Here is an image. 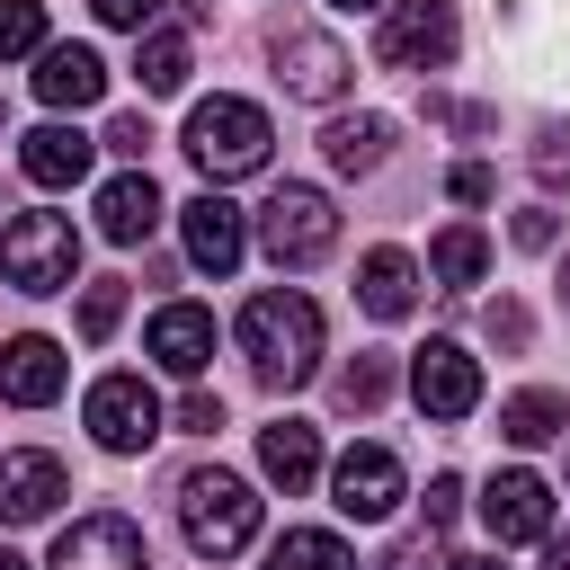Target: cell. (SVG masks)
<instances>
[{
    "label": "cell",
    "mask_w": 570,
    "mask_h": 570,
    "mask_svg": "<svg viewBox=\"0 0 570 570\" xmlns=\"http://www.w3.org/2000/svg\"><path fill=\"white\" fill-rule=\"evenodd\" d=\"M240 356H249V374H258L267 392H303V383L321 374V303L294 294V285L249 294V312H240Z\"/></svg>",
    "instance_id": "1"
},
{
    "label": "cell",
    "mask_w": 570,
    "mask_h": 570,
    "mask_svg": "<svg viewBox=\"0 0 570 570\" xmlns=\"http://www.w3.org/2000/svg\"><path fill=\"white\" fill-rule=\"evenodd\" d=\"M178 525H187V543L205 552V561H232V552H249V534H258V490L240 481V472H187L178 481Z\"/></svg>",
    "instance_id": "2"
},
{
    "label": "cell",
    "mask_w": 570,
    "mask_h": 570,
    "mask_svg": "<svg viewBox=\"0 0 570 570\" xmlns=\"http://www.w3.org/2000/svg\"><path fill=\"white\" fill-rule=\"evenodd\" d=\"M267 116L249 107V98H205V107H187V160L223 187V178H249V169H267Z\"/></svg>",
    "instance_id": "3"
},
{
    "label": "cell",
    "mask_w": 570,
    "mask_h": 570,
    "mask_svg": "<svg viewBox=\"0 0 570 570\" xmlns=\"http://www.w3.org/2000/svg\"><path fill=\"white\" fill-rule=\"evenodd\" d=\"M71 267H80V232H71V214H18V223L0 232V276H9L18 294H62Z\"/></svg>",
    "instance_id": "4"
},
{
    "label": "cell",
    "mask_w": 570,
    "mask_h": 570,
    "mask_svg": "<svg viewBox=\"0 0 570 570\" xmlns=\"http://www.w3.org/2000/svg\"><path fill=\"white\" fill-rule=\"evenodd\" d=\"M330 240H338V214H330L321 187L285 178V187L258 205V249H267L276 267H312V258H330Z\"/></svg>",
    "instance_id": "5"
},
{
    "label": "cell",
    "mask_w": 570,
    "mask_h": 570,
    "mask_svg": "<svg viewBox=\"0 0 570 570\" xmlns=\"http://www.w3.org/2000/svg\"><path fill=\"white\" fill-rule=\"evenodd\" d=\"M454 45H463L454 0H392V9H383V36H374V53H383L392 71H445Z\"/></svg>",
    "instance_id": "6"
},
{
    "label": "cell",
    "mask_w": 570,
    "mask_h": 570,
    "mask_svg": "<svg viewBox=\"0 0 570 570\" xmlns=\"http://www.w3.org/2000/svg\"><path fill=\"white\" fill-rule=\"evenodd\" d=\"M267 53H276V80H285V98H312V107H330V98L347 89V53H338L321 27H303V18H276V27H267Z\"/></svg>",
    "instance_id": "7"
},
{
    "label": "cell",
    "mask_w": 570,
    "mask_h": 570,
    "mask_svg": "<svg viewBox=\"0 0 570 570\" xmlns=\"http://www.w3.org/2000/svg\"><path fill=\"white\" fill-rule=\"evenodd\" d=\"M89 436H98L107 454H142V445L160 436L151 383H142V374H98V383H89Z\"/></svg>",
    "instance_id": "8"
},
{
    "label": "cell",
    "mask_w": 570,
    "mask_h": 570,
    "mask_svg": "<svg viewBox=\"0 0 570 570\" xmlns=\"http://www.w3.org/2000/svg\"><path fill=\"white\" fill-rule=\"evenodd\" d=\"M410 401H419L428 419H472V410H481V365H472L454 338H428V347L410 356Z\"/></svg>",
    "instance_id": "9"
},
{
    "label": "cell",
    "mask_w": 570,
    "mask_h": 570,
    "mask_svg": "<svg viewBox=\"0 0 570 570\" xmlns=\"http://www.w3.org/2000/svg\"><path fill=\"white\" fill-rule=\"evenodd\" d=\"M330 499H338V517L383 525V517L401 508V454H392V445H347L338 472H330Z\"/></svg>",
    "instance_id": "10"
},
{
    "label": "cell",
    "mask_w": 570,
    "mask_h": 570,
    "mask_svg": "<svg viewBox=\"0 0 570 570\" xmlns=\"http://www.w3.org/2000/svg\"><path fill=\"white\" fill-rule=\"evenodd\" d=\"M53 570H151V552H142V525H134V517L98 508V517L62 525V543H53Z\"/></svg>",
    "instance_id": "11"
},
{
    "label": "cell",
    "mask_w": 570,
    "mask_h": 570,
    "mask_svg": "<svg viewBox=\"0 0 570 570\" xmlns=\"http://www.w3.org/2000/svg\"><path fill=\"white\" fill-rule=\"evenodd\" d=\"M481 525H490V543H543L552 534V481L543 472H499L481 490Z\"/></svg>",
    "instance_id": "12"
},
{
    "label": "cell",
    "mask_w": 570,
    "mask_h": 570,
    "mask_svg": "<svg viewBox=\"0 0 570 570\" xmlns=\"http://www.w3.org/2000/svg\"><path fill=\"white\" fill-rule=\"evenodd\" d=\"M178 232H187V258L205 267V276H232L240 267V249H249V223H240V205L232 196H196V205H178Z\"/></svg>",
    "instance_id": "13"
},
{
    "label": "cell",
    "mask_w": 570,
    "mask_h": 570,
    "mask_svg": "<svg viewBox=\"0 0 570 570\" xmlns=\"http://www.w3.org/2000/svg\"><path fill=\"white\" fill-rule=\"evenodd\" d=\"M62 463L53 454H0V525H36L62 508Z\"/></svg>",
    "instance_id": "14"
},
{
    "label": "cell",
    "mask_w": 570,
    "mask_h": 570,
    "mask_svg": "<svg viewBox=\"0 0 570 570\" xmlns=\"http://www.w3.org/2000/svg\"><path fill=\"white\" fill-rule=\"evenodd\" d=\"M36 98L45 107H98L107 98V62L89 45H45L36 53Z\"/></svg>",
    "instance_id": "15"
},
{
    "label": "cell",
    "mask_w": 570,
    "mask_h": 570,
    "mask_svg": "<svg viewBox=\"0 0 570 570\" xmlns=\"http://www.w3.org/2000/svg\"><path fill=\"white\" fill-rule=\"evenodd\" d=\"M151 356L187 383V374H205V356H214V312L205 303H160L151 312Z\"/></svg>",
    "instance_id": "16"
},
{
    "label": "cell",
    "mask_w": 570,
    "mask_h": 570,
    "mask_svg": "<svg viewBox=\"0 0 570 570\" xmlns=\"http://www.w3.org/2000/svg\"><path fill=\"white\" fill-rule=\"evenodd\" d=\"M53 392H62V347H53V338H36V330H27V338H9V347H0V401L45 410Z\"/></svg>",
    "instance_id": "17"
},
{
    "label": "cell",
    "mask_w": 570,
    "mask_h": 570,
    "mask_svg": "<svg viewBox=\"0 0 570 570\" xmlns=\"http://www.w3.org/2000/svg\"><path fill=\"white\" fill-rule=\"evenodd\" d=\"M89 134H71V125H36L27 142H18V169L36 178V187H80L89 178Z\"/></svg>",
    "instance_id": "18"
},
{
    "label": "cell",
    "mask_w": 570,
    "mask_h": 570,
    "mask_svg": "<svg viewBox=\"0 0 570 570\" xmlns=\"http://www.w3.org/2000/svg\"><path fill=\"white\" fill-rule=\"evenodd\" d=\"M151 223H160V187H151V169H125V178H107L98 187V232L107 240H151Z\"/></svg>",
    "instance_id": "19"
},
{
    "label": "cell",
    "mask_w": 570,
    "mask_h": 570,
    "mask_svg": "<svg viewBox=\"0 0 570 570\" xmlns=\"http://www.w3.org/2000/svg\"><path fill=\"white\" fill-rule=\"evenodd\" d=\"M356 303H365L374 321H401V312L419 303V267H410V249H365V267H356Z\"/></svg>",
    "instance_id": "20"
},
{
    "label": "cell",
    "mask_w": 570,
    "mask_h": 570,
    "mask_svg": "<svg viewBox=\"0 0 570 570\" xmlns=\"http://www.w3.org/2000/svg\"><path fill=\"white\" fill-rule=\"evenodd\" d=\"M258 472H267V481L294 499V490L321 472V436H312L303 419H276V428H258Z\"/></svg>",
    "instance_id": "21"
},
{
    "label": "cell",
    "mask_w": 570,
    "mask_h": 570,
    "mask_svg": "<svg viewBox=\"0 0 570 570\" xmlns=\"http://www.w3.org/2000/svg\"><path fill=\"white\" fill-rule=\"evenodd\" d=\"M187 71H196L187 27H142V45H134V80H142V98H178Z\"/></svg>",
    "instance_id": "22"
},
{
    "label": "cell",
    "mask_w": 570,
    "mask_h": 570,
    "mask_svg": "<svg viewBox=\"0 0 570 570\" xmlns=\"http://www.w3.org/2000/svg\"><path fill=\"white\" fill-rule=\"evenodd\" d=\"M321 151H330V169H338V178H365V169H383L392 125H383V116H338V125L321 134Z\"/></svg>",
    "instance_id": "23"
},
{
    "label": "cell",
    "mask_w": 570,
    "mask_h": 570,
    "mask_svg": "<svg viewBox=\"0 0 570 570\" xmlns=\"http://www.w3.org/2000/svg\"><path fill=\"white\" fill-rule=\"evenodd\" d=\"M570 428V401L561 392H517V401H499V436L508 445H552Z\"/></svg>",
    "instance_id": "24"
},
{
    "label": "cell",
    "mask_w": 570,
    "mask_h": 570,
    "mask_svg": "<svg viewBox=\"0 0 570 570\" xmlns=\"http://www.w3.org/2000/svg\"><path fill=\"white\" fill-rule=\"evenodd\" d=\"M481 267H490V240H481L472 223L436 232V249H428V276H436V285H454V294H463V285H481Z\"/></svg>",
    "instance_id": "25"
},
{
    "label": "cell",
    "mask_w": 570,
    "mask_h": 570,
    "mask_svg": "<svg viewBox=\"0 0 570 570\" xmlns=\"http://www.w3.org/2000/svg\"><path fill=\"white\" fill-rule=\"evenodd\" d=\"M383 401H392V356L356 347V356L338 365V410H383Z\"/></svg>",
    "instance_id": "26"
},
{
    "label": "cell",
    "mask_w": 570,
    "mask_h": 570,
    "mask_svg": "<svg viewBox=\"0 0 570 570\" xmlns=\"http://www.w3.org/2000/svg\"><path fill=\"white\" fill-rule=\"evenodd\" d=\"M267 570H356V561H347V543H338V534H321V525H294V534L267 552Z\"/></svg>",
    "instance_id": "27"
},
{
    "label": "cell",
    "mask_w": 570,
    "mask_h": 570,
    "mask_svg": "<svg viewBox=\"0 0 570 570\" xmlns=\"http://www.w3.org/2000/svg\"><path fill=\"white\" fill-rule=\"evenodd\" d=\"M116 321H125V276H98V285L80 294V338L98 347V338H116Z\"/></svg>",
    "instance_id": "28"
},
{
    "label": "cell",
    "mask_w": 570,
    "mask_h": 570,
    "mask_svg": "<svg viewBox=\"0 0 570 570\" xmlns=\"http://www.w3.org/2000/svg\"><path fill=\"white\" fill-rule=\"evenodd\" d=\"M9 53H45V9L36 0H0V62Z\"/></svg>",
    "instance_id": "29"
},
{
    "label": "cell",
    "mask_w": 570,
    "mask_h": 570,
    "mask_svg": "<svg viewBox=\"0 0 570 570\" xmlns=\"http://www.w3.org/2000/svg\"><path fill=\"white\" fill-rule=\"evenodd\" d=\"M534 178L543 187H570V125H543L534 134Z\"/></svg>",
    "instance_id": "30"
},
{
    "label": "cell",
    "mask_w": 570,
    "mask_h": 570,
    "mask_svg": "<svg viewBox=\"0 0 570 570\" xmlns=\"http://www.w3.org/2000/svg\"><path fill=\"white\" fill-rule=\"evenodd\" d=\"M481 321H490V338H499V347H525V330H534V321H525V303H508V294H499Z\"/></svg>",
    "instance_id": "31"
},
{
    "label": "cell",
    "mask_w": 570,
    "mask_h": 570,
    "mask_svg": "<svg viewBox=\"0 0 570 570\" xmlns=\"http://www.w3.org/2000/svg\"><path fill=\"white\" fill-rule=\"evenodd\" d=\"M89 9H98V27H134V36L160 18V0H89Z\"/></svg>",
    "instance_id": "32"
},
{
    "label": "cell",
    "mask_w": 570,
    "mask_h": 570,
    "mask_svg": "<svg viewBox=\"0 0 570 570\" xmlns=\"http://www.w3.org/2000/svg\"><path fill=\"white\" fill-rule=\"evenodd\" d=\"M552 240H561L552 205H525V214H517V249H552Z\"/></svg>",
    "instance_id": "33"
},
{
    "label": "cell",
    "mask_w": 570,
    "mask_h": 570,
    "mask_svg": "<svg viewBox=\"0 0 570 570\" xmlns=\"http://www.w3.org/2000/svg\"><path fill=\"white\" fill-rule=\"evenodd\" d=\"M178 428H187V436H214V428H223V401H214V392H187V401H178Z\"/></svg>",
    "instance_id": "34"
},
{
    "label": "cell",
    "mask_w": 570,
    "mask_h": 570,
    "mask_svg": "<svg viewBox=\"0 0 570 570\" xmlns=\"http://www.w3.org/2000/svg\"><path fill=\"white\" fill-rule=\"evenodd\" d=\"M454 508H463V481H454V472H436V481H428V534H436V525H454Z\"/></svg>",
    "instance_id": "35"
},
{
    "label": "cell",
    "mask_w": 570,
    "mask_h": 570,
    "mask_svg": "<svg viewBox=\"0 0 570 570\" xmlns=\"http://www.w3.org/2000/svg\"><path fill=\"white\" fill-rule=\"evenodd\" d=\"M142 142H151V125H142V116H116V125H107V151H125V160H142Z\"/></svg>",
    "instance_id": "36"
},
{
    "label": "cell",
    "mask_w": 570,
    "mask_h": 570,
    "mask_svg": "<svg viewBox=\"0 0 570 570\" xmlns=\"http://www.w3.org/2000/svg\"><path fill=\"white\" fill-rule=\"evenodd\" d=\"M445 187H454V205H490V169H481V160H463Z\"/></svg>",
    "instance_id": "37"
},
{
    "label": "cell",
    "mask_w": 570,
    "mask_h": 570,
    "mask_svg": "<svg viewBox=\"0 0 570 570\" xmlns=\"http://www.w3.org/2000/svg\"><path fill=\"white\" fill-rule=\"evenodd\" d=\"M445 570H499V552H454Z\"/></svg>",
    "instance_id": "38"
},
{
    "label": "cell",
    "mask_w": 570,
    "mask_h": 570,
    "mask_svg": "<svg viewBox=\"0 0 570 570\" xmlns=\"http://www.w3.org/2000/svg\"><path fill=\"white\" fill-rule=\"evenodd\" d=\"M552 285H561V312H570V258H561V276H552Z\"/></svg>",
    "instance_id": "39"
},
{
    "label": "cell",
    "mask_w": 570,
    "mask_h": 570,
    "mask_svg": "<svg viewBox=\"0 0 570 570\" xmlns=\"http://www.w3.org/2000/svg\"><path fill=\"white\" fill-rule=\"evenodd\" d=\"M330 9H392V0H330Z\"/></svg>",
    "instance_id": "40"
},
{
    "label": "cell",
    "mask_w": 570,
    "mask_h": 570,
    "mask_svg": "<svg viewBox=\"0 0 570 570\" xmlns=\"http://www.w3.org/2000/svg\"><path fill=\"white\" fill-rule=\"evenodd\" d=\"M0 570H27V561H18V552H9V543H0Z\"/></svg>",
    "instance_id": "41"
}]
</instances>
